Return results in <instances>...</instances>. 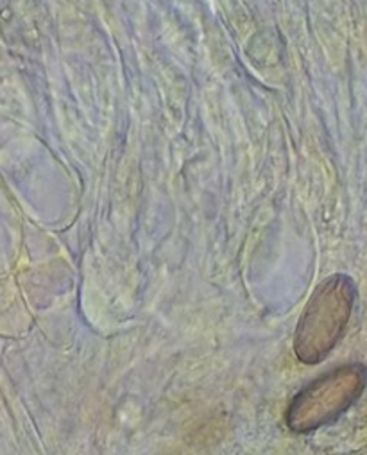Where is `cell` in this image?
I'll return each mask as SVG.
<instances>
[{"label": "cell", "mask_w": 367, "mask_h": 455, "mask_svg": "<svg viewBox=\"0 0 367 455\" xmlns=\"http://www.w3.org/2000/svg\"><path fill=\"white\" fill-rule=\"evenodd\" d=\"M355 289L349 278L333 276L319 285L308 301L296 331V355L315 364L337 345L349 319Z\"/></svg>", "instance_id": "6da1fadb"}, {"label": "cell", "mask_w": 367, "mask_h": 455, "mask_svg": "<svg viewBox=\"0 0 367 455\" xmlns=\"http://www.w3.org/2000/svg\"><path fill=\"white\" fill-rule=\"evenodd\" d=\"M363 368L349 366L312 382L296 396L289 409L292 430H312L337 418L363 389Z\"/></svg>", "instance_id": "7a4b0ae2"}]
</instances>
